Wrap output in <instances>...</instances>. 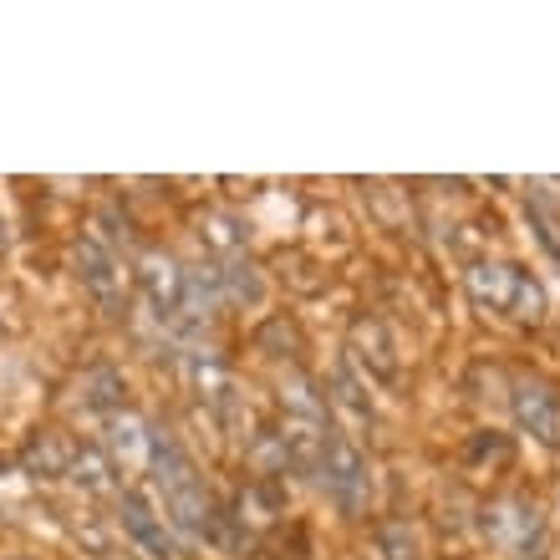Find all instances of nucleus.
Masks as SVG:
<instances>
[{
    "mask_svg": "<svg viewBox=\"0 0 560 560\" xmlns=\"http://www.w3.org/2000/svg\"><path fill=\"white\" fill-rule=\"evenodd\" d=\"M72 479H77V485H88L92 494H107V489H113V469H107V458L97 454V448H77Z\"/></svg>",
    "mask_w": 560,
    "mask_h": 560,
    "instance_id": "14",
    "label": "nucleus"
},
{
    "mask_svg": "<svg viewBox=\"0 0 560 560\" xmlns=\"http://www.w3.org/2000/svg\"><path fill=\"white\" fill-rule=\"evenodd\" d=\"M113 454L122 458V469L153 464V433L143 418H113Z\"/></svg>",
    "mask_w": 560,
    "mask_h": 560,
    "instance_id": "9",
    "label": "nucleus"
},
{
    "mask_svg": "<svg viewBox=\"0 0 560 560\" xmlns=\"http://www.w3.org/2000/svg\"><path fill=\"white\" fill-rule=\"evenodd\" d=\"M209 230V245L214 250H240V235H235V220H224V214H209L205 224H199V235Z\"/></svg>",
    "mask_w": 560,
    "mask_h": 560,
    "instance_id": "18",
    "label": "nucleus"
},
{
    "mask_svg": "<svg viewBox=\"0 0 560 560\" xmlns=\"http://www.w3.org/2000/svg\"><path fill=\"white\" fill-rule=\"evenodd\" d=\"M377 540H383L387 560H418V546H413V530H408V525H383Z\"/></svg>",
    "mask_w": 560,
    "mask_h": 560,
    "instance_id": "17",
    "label": "nucleus"
},
{
    "mask_svg": "<svg viewBox=\"0 0 560 560\" xmlns=\"http://www.w3.org/2000/svg\"><path fill=\"white\" fill-rule=\"evenodd\" d=\"M479 530L494 550H504L510 560H535L546 546V515L535 510L525 494H494L479 510Z\"/></svg>",
    "mask_w": 560,
    "mask_h": 560,
    "instance_id": "3",
    "label": "nucleus"
},
{
    "mask_svg": "<svg viewBox=\"0 0 560 560\" xmlns=\"http://www.w3.org/2000/svg\"><path fill=\"white\" fill-rule=\"evenodd\" d=\"M276 510H280V500L270 485H255L250 494H240V520H250V525H270Z\"/></svg>",
    "mask_w": 560,
    "mask_h": 560,
    "instance_id": "16",
    "label": "nucleus"
},
{
    "mask_svg": "<svg viewBox=\"0 0 560 560\" xmlns=\"http://www.w3.org/2000/svg\"><path fill=\"white\" fill-rule=\"evenodd\" d=\"M316 474H322L326 494L347 510V515H357V510H368V494H372V479H368V458L357 454L352 439H341V433H331L326 428V443H322V464H316Z\"/></svg>",
    "mask_w": 560,
    "mask_h": 560,
    "instance_id": "4",
    "label": "nucleus"
},
{
    "mask_svg": "<svg viewBox=\"0 0 560 560\" xmlns=\"http://www.w3.org/2000/svg\"><path fill=\"white\" fill-rule=\"evenodd\" d=\"M515 418L540 443H560V402L546 383H515Z\"/></svg>",
    "mask_w": 560,
    "mask_h": 560,
    "instance_id": "8",
    "label": "nucleus"
},
{
    "mask_svg": "<svg viewBox=\"0 0 560 560\" xmlns=\"http://www.w3.org/2000/svg\"><path fill=\"white\" fill-rule=\"evenodd\" d=\"M220 285H224V301H240V306H260L266 301V280L250 260H230L220 266Z\"/></svg>",
    "mask_w": 560,
    "mask_h": 560,
    "instance_id": "11",
    "label": "nucleus"
},
{
    "mask_svg": "<svg viewBox=\"0 0 560 560\" xmlns=\"http://www.w3.org/2000/svg\"><path fill=\"white\" fill-rule=\"evenodd\" d=\"M0 250H5V224H0Z\"/></svg>",
    "mask_w": 560,
    "mask_h": 560,
    "instance_id": "19",
    "label": "nucleus"
},
{
    "mask_svg": "<svg viewBox=\"0 0 560 560\" xmlns=\"http://www.w3.org/2000/svg\"><path fill=\"white\" fill-rule=\"evenodd\" d=\"M77 458V443H67L61 433H42V439L26 443V469H42V474H67Z\"/></svg>",
    "mask_w": 560,
    "mask_h": 560,
    "instance_id": "12",
    "label": "nucleus"
},
{
    "mask_svg": "<svg viewBox=\"0 0 560 560\" xmlns=\"http://www.w3.org/2000/svg\"><path fill=\"white\" fill-rule=\"evenodd\" d=\"M138 280H143V295L159 322H178L184 316V266L168 260L163 250H148L138 260Z\"/></svg>",
    "mask_w": 560,
    "mask_h": 560,
    "instance_id": "6",
    "label": "nucleus"
},
{
    "mask_svg": "<svg viewBox=\"0 0 560 560\" xmlns=\"http://www.w3.org/2000/svg\"><path fill=\"white\" fill-rule=\"evenodd\" d=\"M331 387H337V393H331V398H337V408H347V413H352L357 423H372V402L362 398V387L352 383V372H347V368H337V377H331Z\"/></svg>",
    "mask_w": 560,
    "mask_h": 560,
    "instance_id": "15",
    "label": "nucleus"
},
{
    "mask_svg": "<svg viewBox=\"0 0 560 560\" xmlns=\"http://www.w3.org/2000/svg\"><path fill=\"white\" fill-rule=\"evenodd\" d=\"M122 530L133 535L138 546L148 550V556H159V560H178V540H174V530L163 525V515L153 510V504L143 500V494H122Z\"/></svg>",
    "mask_w": 560,
    "mask_h": 560,
    "instance_id": "7",
    "label": "nucleus"
},
{
    "mask_svg": "<svg viewBox=\"0 0 560 560\" xmlns=\"http://www.w3.org/2000/svg\"><path fill=\"white\" fill-rule=\"evenodd\" d=\"M118 393H122V377L113 368L82 372V402H88V408H113V402H118Z\"/></svg>",
    "mask_w": 560,
    "mask_h": 560,
    "instance_id": "13",
    "label": "nucleus"
},
{
    "mask_svg": "<svg viewBox=\"0 0 560 560\" xmlns=\"http://www.w3.org/2000/svg\"><path fill=\"white\" fill-rule=\"evenodd\" d=\"M352 337H357V347H362L357 357H362V362H368L383 383H393V377H398V352H393V337H387L377 322H357Z\"/></svg>",
    "mask_w": 560,
    "mask_h": 560,
    "instance_id": "10",
    "label": "nucleus"
},
{
    "mask_svg": "<svg viewBox=\"0 0 560 560\" xmlns=\"http://www.w3.org/2000/svg\"><path fill=\"white\" fill-rule=\"evenodd\" d=\"M77 276L103 301V311H122V301H128V276H122V260L113 245L82 240V245H77Z\"/></svg>",
    "mask_w": 560,
    "mask_h": 560,
    "instance_id": "5",
    "label": "nucleus"
},
{
    "mask_svg": "<svg viewBox=\"0 0 560 560\" xmlns=\"http://www.w3.org/2000/svg\"><path fill=\"white\" fill-rule=\"evenodd\" d=\"M153 479H159V500L178 530L194 540H220V515L205 494V479L194 474L189 454L168 433H153Z\"/></svg>",
    "mask_w": 560,
    "mask_h": 560,
    "instance_id": "1",
    "label": "nucleus"
},
{
    "mask_svg": "<svg viewBox=\"0 0 560 560\" xmlns=\"http://www.w3.org/2000/svg\"><path fill=\"white\" fill-rule=\"evenodd\" d=\"M469 295H474V306L494 311V316H510V322H540V316H546V291L520 266H504V260L474 266Z\"/></svg>",
    "mask_w": 560,
    "mask_h": 560,
    "instance_id": "2",
    "label": "nucleus"
}]
</instances>
